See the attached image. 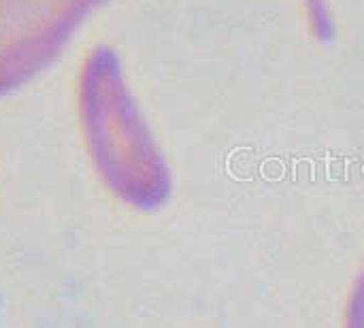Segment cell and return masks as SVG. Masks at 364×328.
<instances>
[{
    "mask_svg": "<svg viewBox=\"0 0 364 328\" xmlns=\"http://www.w3.org/2000/svg\"><path fill=\"white\" fill-rule=\"evenodd\" d=\"M346 328H364V269L352 290L350 303H348Z\"/></svg>",
    "mask_w": 364,
    "mask_h": 328,
    "instance_id": "cell-4",
    "label": "cell"
},
{
    "mask_svg": "<svg viewBox=\"0 0 364 328\" xmlns=\"http://www.w3.org/2000/svg\"><path fill=\"white\" fill-rule=\"evenodd\" d=\"M79 113L105 184L132 207H160L171 194V175L111 47H96L81 66Z\"/></svg>",
    "mask_w": 364,
    "mask_h": 328,
    "instance_id": "cell-1",
    "label": "cell"
},
{
    "mask_svg": "<svg viewBox=\"0 0 364 328\" xmlns=\"http://www.w3.org/2000/svg\"><path fill=\"white\" fill-rule=\"evenodd\" d=\"M111 0H0V98L41 75Z\"/></svg>",
    "mask_w": 364,
    "mask_h": 328,
    "instance_id": "cell-2",
    "label": "cell"
},
{
    "mask_svg": "<svg viewBox=\"0 0 364 328\" xmlns=\"http://www.w3.org/2000/svg\"><path fill=\"white\" fill-rule=\"evenodd\" d=\"M307 21L311 26V32L322 41L328 43L335 38V21L328 11V0H303Z\"/></svg>",
    "mask_w": 364,
    "mask_h": 328,
    "instance_id": "cell-3",
    "label": "cell"
}]
</instances>
